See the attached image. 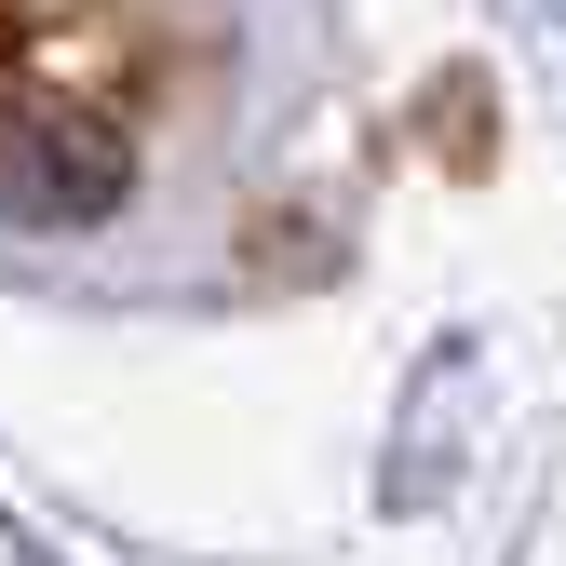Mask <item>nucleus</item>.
Listing matches in <instances>:
<instances>
[{
    "mask_svg": "<svg viewBox=\"0 0 566 566\" xmlns=\"http://www.w3.org/2000/svg\"><path fill=\"white\" fill-rule=\"evenodd\" d=\"M149 163V41L122 0H0V217L82 230Z\"/></svg>",
    "mask_w": 566,
    "mask_h": 566,
    "instance_id": "1",
    "label": "nucleus"
}]
</instances>
